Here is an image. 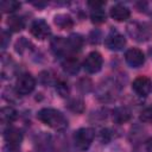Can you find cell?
I'll use <instances>...</instances> for the list:
<instances>
[{
	"label": "cell",
	"instance_id": "cell-17",
	"mask_svg": "<svg viewBox=\"0 0 152 152\" xmlns=\"http://www.w3.org/2000/svg\"><path fill=\"white\" fill-rule=\"evenodd\" d=\"M18 114H17V110L12 107H4L0 112V119L4 124H10V122H13L15 119H17Z\"/></svg>",
	"mask_w": 152,
	"mask_h": 152
},
{
	"label": "cell",
	"instance_id": "cell-4",
	"mask_svg": "<svg viewBox=\"0 0 152 152\" xmlns=\"http://www.w3.org/2000/svg\"><path fill=\"white\" fill-rule=\"evenodd\" d=\"M36 88V80L31 74H21L15 82V90L18 94L27 95Z\"/></svg>",
	"mask_w": 152,
	"mask_h": 152
},
{
	"label": "cell",
	"instance_id": "cell-25",
	"mask_svg": "<svg viewBox=\"0 0 152 152\" xmlns=\"http://www.w3.org/2000/svg\"><path fill=\"white\" fill-rule=\"evenodd\" d=\"M146 150L147 152H152V138L146 140Z\"/></svg>",
	"mask_w": 152,
	"mask_h": 152
},
{
	"label": "cell",
	"instance_id": "cell-6",
	"mask_svg": "<svg viewBox=\"0 0 152 152\" xmlns=\"http://www.w3.org/2000/svg\"><path fill=\"white\" fill-rule=\"evenodd\" d=\"M30 32L34 38H37L39 40H44L50 36L51 30H50L49 24L44 19H36L31 24Z\"/></svg>",
	"mask_w": 152,
	"mask_h": 152
},
{
	"label": "cell",
	"instance_id": "cell-1",
	"mask_svg": "<svg viewBox=\"0 0 152 152\" xmlns=\"http://www.w3.org/2000/svg\"><path fill=\"white\" fill-rule=\"evenodd\" d=\"M37 118L44 125H46L53 129L62 131L68 126V121H66L65 116L59 110H57L55 108H42L37 113Z\"/></svg>",
	"mask_w": 152,
	"mask_h": 152
},
{
	"label": "cell",
	"instance_id": "cell-24",
	"mask_svg": "<svg viewBox=\"0 0 152 152\" xmlns=\"http://www.w3.org/2000/svg\"><path fill=\"white\" fill-rule=\"evenodd\" d=\"M10 43V34L5 31L1 32V48L2 49H6L7 44Z\"/></svg>",
	"mask_w": 152,
	"mask_h": 152
},
{
	"label": "cell",
	"instance_id": "cell-9",
	"mask_svg": "<svg viewBox=\"0 0 152 152\" xmlns=\"http://www.w3.org/2000/svg\"><path fill=\"white\" fill-rule=\"evenodd\" d=\"M125 61L126 63L132 68H140L145 63V56L141 50L132 48L128 49L125 53Z\"/></svg>",
	"mask_w": 152,
	"mask_h": 152
},
{
	"label": "cell",
	"instance_id": "cell-22",
	"mask_svg": "<svg viewBox=\"0 0 152 152\" xmlns=\"http://www.w3.org/2000/svg\"><path fill=\"white\" fill-rule=\"evenodd\" d=\"M140 120L146 124H152V107H147L140 113Z\"/></svg>",
	"mask_w": 152,
	"mask_h": 152
},
{
	"label": "cell",
	"instance_id": "cell-10",
	"mask_svg": "<svg viewBox=\"0 0 152 152\" xmlns=\"http://www.w3.org/2000/svg\"><path fill=\"white\" fill-rule=\"evenodd\" d=\"M4 139L7 145L13 146V147H19L21 141H23V133L14 127H10L5 131L4 133Z\"/></svg>",
	"mask_w": 152,
	"mask_h": 152
},
{
	"label": "cell",
	"instance_id": "cell-19",
	"mask_svg": "<svg viewBox=\"0 0 152 152\" xmlns=\"http://www.w3.org/2000/svg\"><path fill=\"white\" fill-rule=\"evenodd\" d=\"M7 25H8V27H10L11 31L19 32V31H21L24 28V20H23V18L17 17V15L10 17L8 20H7Z\"/></svg>",
	"mask_w": 152,
	"mask_h": 152
},
{
	"label": "cell",
	"instance_id": "cell-20",
	"mask_svg": "<svg viewBox=\"0 0 152 152\" xmlns=\"http://www.w3.org/2000/svg\"><path fill=\"white\" fill-rule=\"evenodd\" d=\"M19 7H20V2L14 0H2L0 2V8L4 13H12L17 11Z\"/></svg>",
	"mask_w": 152,
	"mask_h": 152
},
{
	"label": "cell",
	"instance_id": "cell-16",
	"mask_svg": "<svg viewBox=\"0 0 152 152\" xmlns=\"http://www.w3.org/2000/svg\"><path fill=\"white\" fill-rule=\"evenodd\" d=\"M51 49L55 51V53H63V52H65L66 50H69L66 39H64L63 37L53 38L52 42H51Z\"/></svg>",
	"mask_w": 152,
	"mask_h": 152
},
{
	"label": "cell",
	"instance_id": "cell-3",
	"mask_svg": "<svg viewBox=\"0 0 152 152\" xmlns=\"http://www.w3.org/2000/svg\"><path fill=\"white\" fill-rule=\"evenodd\" d=\"M128 33L138 42L148 40L152 36V31L150 26L145 23H133L128 26Z\"/></svg>",
	"mask_w": 152,
	"mask_h": 152
},
{
	"label": "cell",
	"instance_id": "cell-21",
	"mask_svg": "<svg viewBox=\"0 0 152 152\" xmlns=\"http://www.w3.org/2000/svg\"><path fill=\"white\" fill-rule=\"evenodd\" d=\"M68 107L70 110L75 112V113H82L83 109H84V106H83V102L78 99H72L69 103H68Z\"/></svg>",
	"mask_w": 152,
	"mask_h": 152
},
{
	"label": "cell",
	"instance_id": "cell-8",
	"mask_svg": "<svg viewBox=\"0 0 152 152\" xmlns=\"http://www.w3.org/2000/svg\"><path fill=\"white\" fill-rule=\"evenodd\" d=\"M132 89L139 96H146L152 90V81L147 76H139L133 81Z\"/></svg>",
	"mask_w": 152,
	"mask_h": 152
},
{
	"label": "cell",
	"instance_id": "cell-18",
	"mask_svg": "<svg viewBox=\"0 0 152 152\" xmlns=\"http://www.w3.org/2000/svg\"><path fill=\"white\" fill-rule=\"evenodd\" d=\"M66 42L70 51H78L83 45V38L80 34H71L69 38H66Z\"/></svg>",
	"mask_w": 152,
	"mask_h": 152
},
{
	"label": "cell",
	"instance_id": "cell-5",
	"mask_svg": "<svg viewBox=\"0 0 152 152\" xmlns=\"http://www.w3.org/2000/svg\"><path fill=\"white\" fill-rule=\"evenodd\" d=\"M102 64H103V58H102L101 53L97 51L90 52L83 62V66H84L86 71L89 74L99 72L102 68Z\"/></svg>",
	"mask_w": 152,
	"mask_h": 152
},
{
	"label": "cell",
	"instance_id": "cell-7",
	"mask_svg": "<svg viewBox=\"0 0 152 152\" xmlns=\"http://www.w3.org/2000/svg\"><path fill=\"white\" fill-rule=\"evenodd\" d=\"M104 44H106V46H107L109 50H112V51H120V50H122V49L125 48V45H126V38H125L121 33H119V32H116V31H112V32L106 37Z\"/></svg>",
	"mask_w": 152,
	"mask_h": 152
},
{
	"label": "cell",
	"instance_id": "cell-12",
	"mask_svg": "<svg viewBox=\"0 0 152 152\" xmlns=\"http://www.w3.org/2000/svg\"><path fill=\"white\" fill-rule=\"evenodd\" d=\"M109 13H110V17L116 21H125L131 17V11L128 10V7L121 4H116L112 6Z\"/></svg>",
	"mask_w": 152,
	"mask_h": 152
},
{
	"label": "cell",
	"instance_id": "cell-15",
	"mask_svg": "<svg viewBox=\"0 0 152 152\" xmlns=\"http://www.w3.org/2000/svg\"><path fill=\"white\" fill-rule=\"evenodd\" d=\"M63 69L65 72L70 74V75H75L80 70V63L76 58L74 57H69V58H65V61L63 62Z\"/></svg>",
	"mask_w": 152,
	"mask_h": 152
},
{
	"label": "cell",
	"instance_id": "cell-14",
	"mask_svg": "<svg viewBox=\"0 0 152 152\" xmlns=\"http://www.w3.org/2000/svg\"><path fill=\"white\" fill-rule=\"evenodd\" d=\"M131 118V110L127 107H118L113 110V120L116 124L127 122Z\"/></svg>",
	"mask_w": 152,
	"mask_h": 152
},
{
	"label": "cell",
	"instance_id": "cell-2",
	"mask_svg": "<svg viewBox=\"0 0 152 152\" xmlns=\"http://www.w3.org/2000/svg\"><path fill=\"white\" fill-rule=\"evenodd\" d=\"M94 138H95V132H94L93 128H89V127L80 128V129H77L74 133V142H75V146L78 150H81V151L88 150L89 146L91 145Z\"/></svg>",
	"mask_w": 152,
	"mask_h": 152
},
{
	"label": "cell",
	"instance_id": "cell-11",
	"mask_svg": "<svg viewBox=\"0 0 152 152\" xmlns=\"http://www.w3.org/2000/svg\"><path fill=\"white\" fill-rule=\"evenodd\" d=\"M89 6H91L90 11V19L94 24H102L106 21V12L103 10V2H89Z\"/></svg>",
	"mask_w": 152,
	"mask_h": 152
},
{
	"label": "cell",
	"instance_id": "cell-13",
	"mask_svg": "<svg viewBox=\"0 0 152 152\" xmlns=\"http://www.w3.org/2000/svg\"><path fill=\"white\" fill-rule=\"evenodd\" d=\"M53 23L61 30H69V28H71L74 26V21L71 19V17L69 14H64V13H61V14L55 15Z\"/></svg>",
	"mask_w": 152,
	"mask_h": 152
},
{
	"label": "cell",
	"instance_id": "cell-23",
	"mask_svg": "<svg viewBox=\"0 0 152 152\" xmlns=\"http://www.w3.org/2000/svg\"><path fill=\"white\" fill-rule=\"evenodd\" d=\"M56 90L58 91V94L61 96H66L69 94V89H68V84H65L64 82H59L56 86Z\"/></svg>",
	"mask_w": 152,
	"mask_h": 152
}]
</instances>
